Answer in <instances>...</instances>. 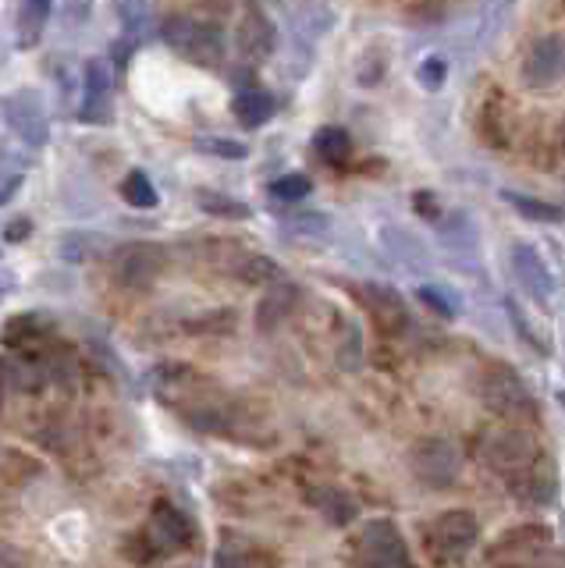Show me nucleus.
Wrapping results in <instances>:
<instances>
[{"instance_id":"f257e3e1","label":"nucleus","mask_w":565,"mask_h":568,"mask_svg":"<svg viewBox=\"0 0 565 568\" xmlns=\"http://www.w3.org/2000/svg\"><path fill=\"white\" fill-rule=\"evenodd\" d=\"M157 398L168 408H174L189 426L203 434H224L239 437V408L224 395L218 384H210L189 366H164L157 373Z\"/></svg>"},{"instance_id":"f03ea898","label":"nucleus","mask_w":565,"mask_h":568,"mask_svg":"<svg viewBox=\"0 0 565 568\" xmlns=\"http://www.w3.org/2000/svg\"><path fill=\"white\" fill-rule=\"evenodd\" d=\"M476 390H481V402L487 405V413H494L498 419H534L537 416V402L529 395L526 381L505 363L484 366L481 381H476Z\"/></svg>"},{"instance_id":"7ed1b4c3","label":"nucleus","mask_w":565,"mask_h":568,"mask_svg":"<svg viewBox=\"0 0 565 568\" xmlns=\"http://www.w3.org/2000/svg\"><path fill=\"white\" fill-rule=\"evenodd\" d=\"M481 458L502 479H512L534 466L537 458H544V452L534 434H526L523 426H491L487 434H481Z\"/></svg>"},{"instance_id":"20e7f679","label":"nucleus","mask_w":565,"mask_h":568,"mask_svg":"<svg viewBox=\"0 0 565 568\" xmlns=\"http://www.w3.org/2000/svg\"><path fill=\"white\" fill-rule=\"evenodd\" d=\"M476 540H481V523H476V515L466 508L441 511L427 526V532H423L427 558L437 565H448V561H458L463 555H470Z\"/></svg>"},{"instance_id":"39448f33","label":"nucleus","mask_w":565,"mask_h":568,"mask_svg":"<svg viewBox=\"0 0 565 568\" xmlns=\"http://www.w3.org/2000/svg\"><path fill=\"white\" fill-rule=\"evenodd\" d=\"M547 558H552V529L547 526H512L487 550V561L494 568H544Z\"/></svg>"},{"instance_id":"423d86ee","label":"nucleus","mask_w":565,"mask_h":568,"mask_svg":"<svg viewBox=\"0 0 565 568\" xmlns=\"http://www.w3.org/2000/svg\"><path fill=\"white\" fill-rule=\"evenodd\" d=\"M356 568H416L402 529L392 519H374L360 529Z\"/></svg>"},{"instance_id":"0eeeda50","label":"nucleus","mask_w":565,"mask_h":568,"mask_svg":"<svg viewBox=\"0 0 565 568\" xmlns=\"http://www.w3.org/2000/svg\"><path fill=\"white\" fill-rule=\"evenodd\" d=\"M168 266V253L157 242H132V245H121L114 253V281L121 288L129 292H147L157 284V277L164 274Z\"/></svg>"},{"instance_id":"6e6552de","label":"nucleus","mask_w":565,"mask_h":568,"mask_svg":"<svg viewBox=\"0 0 565 568\" xmlns=\"http://www.w3.org/2000/svg\"><path fill=\"white\" fill-rule=\"evenodd\" d=\"M413 476L431 490H448L458 479V452L445 437H423L410 452Z\"/></svg>"},{"instance_id":"1a4fd4ad","label":"nucleus","mask_w":565,"mask_h":568,"mask_svg":"<svg viewBox=\"0 0 565 568\" xmlns=\"http://www.w3.org/2000/svg\"><path fill=\"white\" fill-rule=\"evenodd\" d=\"M192 540H196V526L192 519L174 508L171 501H157L150 511V523L143 526V547L147 555H171V550H185Z\"/></svg>"},{"instance_id":"9d476101","label":"nucleus","mask_w":565,"mask_h":568,"mask_svg":"<svg viewBox=\"0 0 565 568\" xmlns=\"http://www.w3.org/2000/svg\"><path fill=\"white\" fill-rule=\"evenodd\" d=\"M164 43L174 47L179 53H185L189 61L196 64H218L221 53H224V43L218 29H210L196 18H185V14H174L164 22Z\"/></svg>"},{"instance_id":"9b49d317","label":"nucleus","mask_w":565,"mask_h":568,"mask_svg":"<svg viewBox=\"0 0 565 568\" xmlns=\"http://www.w3.org/2000/svg\"><path fill=\"white\" fill-rule=\"evenodd\" d=\"M565 79V36L552 32L526 50L523 58V82L529 89H547Z\"/></svg>"},{"instance_id":"f8f14e48","label":"nucleus","mask_w":565,"mask_h":568,"mask_svg":"<svg viewBox=\"0 0 565 568\" xmlns=\"http://www.w3.org/2000/svg\"><path fill=\"white\" fill-rule=\"evenodd\" d=\"M508 484V494L516 497V501L523 505H552L558 497V473L552 466V458H537L534 466L516 473L512 479H505Z\"/></svg>"},{"instance_id":"ddd939ff","label":"nucleus","mask_w":565,"mask_h":568,"mask_svg":"<svg viewBox=\"0 0 565 568\" xmlns=\"http://www.w3.org/2000/svg\"><path fill=\"white\" fill-rule=\"evenodd\" d=\"M508 260H512V274H516V281L523 284V292L529 298L547 302V298L555 295V277H552V271H547L544 256L537 253L534 245H523V242L512 245Z\"/></svg>"},{"instance_id":"4468645a","label":"nucleus","mask_w":565,"mask_h":568,"mask_svg":"<svg viewBox=\"0 0 565 568\" xmlns=\"http://www.w3.org/2000/svg\"><path fill=\"white\" fill-rule=\"evenodd\" d=\"M295 306H299L295 284H274V288L263 292L260 306H256V331H263V334L278 331L295 313Z\"/></svg>"},{"instance_id":"2eb2a0df","label":"nucleus","mask_w":565,"mask_h":568,"mask_svg":"<svg viewBox=\"0 0 565 568\" xmlns=\"http://www.w3.org/2000/svg\"><path fill=\"white\" fill-rule=\"evenodd\" d=\"M363 298H366L370 316H374L377 327H384L387 334H395V331H402L405 324H410V313H405V302H402L398 292L384 288V284H370V288L363 292Z\"/></svg>"},{"instance_id":"dca6fc26","label":"nucleus","mask_w":565,"mask_h":568,"mask_svg":"<svg viewBox=\"0 0 565 568\" xmlns=\"http://www.w3.org/2000/svg\"><path fill=\"white\" fill-rule=\"evenodd\" d=\"M239 47L245 58H268L274 50V26L271 18L263 14L260 8H250L242 14V26H239Z\"/></svg>"},{"instance_id":"f3484780","label":"nucleus","mask_w":565,"mask_h":568,"mask_svg":"<svg viewBox=\"0 0 565 568\" xmlns=\"http://www.w3.org/2000/svg\"><path fill=\"white\" fill-rule=\"evenodd\" d=\"M310 505L324 515L331 526H352L360 515V505L352 501V494H345L342 487H316L310 490Z\"/></svg>"},{"instance_id":"a211bd4d","label":"nucleus","mask_w":565,"mask_h":568,"mask_svg":"<svg viewBox=\"0 0 565 568\" xmlns=\"http://www.w3.org/2000/svg\"><path fill=\"white\" fill-rule=\"evenodd\" d=\"M214 568H278V558L271 550L245 540H224L214 555Z\"/></svg>"},{"instance_id":"6ab92c4d","label":"nucleus","mask_w":565,"mask_h":568,"mask_svg":"<svg viewBox=\"0 0 565 568\" xmlns=\"http://www.w3.org/2000/svg\"><path fill=\"white\" fill-rule=\"evenodd\" d=\"M274 111H278V100L260 85L242 89V93L235 97V118L245 124V129H260V124H268L274 118Z\"/></svg>"},{"instance_id":"aec40b11","label":"nucleus","mask_w":565,"mask_h":568,"mask_svg":"<svg viewBox=\"0 0 565 568\" xmlns=\"http://www.w3.org/2000/svg\"><path fill=\"white\" fill-rule=\"evenodd\" d=\"M505 203L516 210V213H523L526 221H541V224H558V221H565V206L534 200V195H523V192H505Z\"/></svg>"},{"instance_id":"412c9836","label":"nucleus","mask_w":565,"mask_h":568,"mask_svg":"<svg viewBox=\"0 0 565 568\" xmlns=\"http://www.w3.org/2000/svg\"><path fill=\"white\" fill-rule=\"evenodd\" d=\"M47 18H50V0H22V22H19L22 43H37L40 40Z\"/></svg>"},{"instance_id":"4be33fe9","label":"nucleus","mask_w":565,"mask_h":568,"mask_svg":"<svg viewBox=\"0 0 565 568\" xmlns=\"http://www.w3.org/2000/svg\"><path fill=\"white\" fill-rule=\"evenodd\" d=\"M121 195H125L129 206H139V210H153L157 206V189H153V182L143 171H132L125 182H121Z\"/></svg>"},{"instance_id":"5701e85b","label":"nucleus","mask_w":565,"mask_h":568,"mask_svg":"<svg viewBox=\"0 0 565 568\" xmlns=\"http://www.w3.org/2000/svg\"><path fill=\"white\" fill-rule=\"evenodd\" d=\"M349 146L352 139L345 129H334V124H327V129L316 132V150H321L324 160H331V164H342V160L349 156Z\"/></svg>"},{"instance_id":"b1692460","label":"nucleus","mask_w":565,"mask_h":568,"mask_svg":"<svg viewBox=\"0 0 565 568\" xmlns=\"http://www.w3.org/2000/svg\"><path fill=\"white\" fill-rule=\"evenodd\" d=\"M310 178L306 174H285V178H278V182L271 185V195L281 203H299V200H306L310 195Z\"/></svg>"},{"instance_id":"393cba45","label":"nucleus","mask_w":565,"mask_h":568,"mask_svg":"<svg viewBox=\"0 0 565 568\" xmlns=\"http://www.w3.org/2000/svg\"><path fill=\"white\" fill-rule=\"evenodd\" d=\"M196 200H200V206H203V210L218 213V217H235V221L250 217V206H242L239 200H228V195H218V192H200Z\"/></svg>"},{"instance_id":"a878e982","label":"nucleus","mask_w":565,"mask_h":568,"mask_svg":"<svg viewBox=\"0 0 565 568\" xmlns=\"http://www.w3.org/2000/svg\"><path fill=\"white\" fill-rule=\"evenodd\" d=\"M11 124H14V132H19L26 142H32V146H40V142L47 139V121H43L40 111H32V114L26 118V114H19V111L11 106Z\"/></svg>"},{"instance_id":"bb28decb","label":"nucleus","mask_w":565,"mask_h":568,"mask_svg":"<svg viewBox=\"0 0 565 568\" xmlns=\"http://www.w3.org/2000/svg\"><path fill=\"white\" fill-rule=\"evenodd\" d=\"M245 281H274L278 277V266L268 260V256H253V260H245L242 263V271H239Z\"/></svg>"},{"instance_id":"cd10ccee","label":"nucleus","mask_w":565,"mask_h":568,"mask_svg":"<svg viewBox=\"0 0 565 568\" xmlns=\"http://www.w3.org/2000/svg\"><path fill=\"white\" fill-rule=\"evenodd\" d=\"M441 79H445V64H441L437 58H427L420 68V82L423 85H441Z\"/></svg>"},{"instance_id":"c85d7f7f","label":"nucleus","mask_w":565,"mask_h":568,"mask_svg":"<svg viewBox=\"0 0 565 568\" xmlns=\"http://www.w3.org/2000/svg\"><path fill=\"white\" fill-rule=\"evenodd\" d=\"M203 146H210V153H218V156H235V160H242V156H245V146H239V142H224V139H206Z\"/></svg>"},{"instance_id":"c756f323","label":"nucleus","mask_w":565,"mask_h":568,"mask_svg":"<svg viewBox=\"0 0 565 568\" xmlns=\"http://www.w3.org/2000/svg\"><path fill=\"white\" fill-rule=\"evenodd\" d=\"M420 298L427 302V306H434V310H437L441 316H452V313H455V310L448 306V302L441 298V292H437V288H420Z\"/></svg>"},{"instance_id":"7c9ffc66","label":"nucleus","mask_w":565,"mask_h":568,"mask_svg":"<svg viewBox=\"0 0 565 568\" xmlns=\"http://www.w3.org/2000/svg\"><path fill=\"white\" fill-rule=\"evenodd\" d=\"M26 231H29V224H22V221H19V224H14V227L8 231V239H11V242H19V239L26 235Z\"/></svg>"},{"instance_id":"2f4dec72","label":"nucleus","mask_w":565,"mask_h":568,"mask_svg":"<svg viewBox=\"0 0 565 568\" xmlns=\"http://www.w3.org/2000/svg\"><path fill=\"white\" fill-rule=\"evenodd\" d=\"M0 405H4V381H0Z\"/></svg>"},{"instance_id":"473e14b6","label":"nucleus","mask_w":565,"mask_h":568,"mask_svg":"<svg viewBox=\"0 0 565 568\" xmlns=\"http://www.w3.org/2000/svg\"><path fill=\"white\" fill-rule=\"evenodd\" d=\"M0 295H4V292H0Z\"/></svg>"}]
</instances>
